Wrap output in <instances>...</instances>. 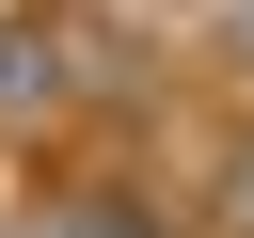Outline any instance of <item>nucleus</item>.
<instances>
[{"label": "nucleus", "mask_w": 254, "mask_h": 238, "mask_svg": "<svg viewBox=\"0 0 254 238\" xmlns=\"http://www.w3.org/2000/svg\"><path fill=\"white\" fill-rule=\"evenodd\" d=\"M0 95H32V48H0Z\"/></svg>", "instance_id": "f257e3e1"}]
</instances>
